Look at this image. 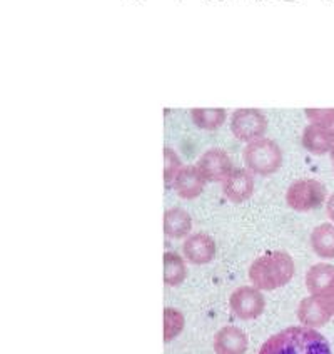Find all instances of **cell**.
<instances>
[{
  "instance_id": "6da1fadb",
  "label": "cell",
  "mask_w": 334,
  "mask_h": 354,
  "mask_svg": "<svg viewBox=\"0 0 334 354\" xmlns=\"http://www.w3.org/2000/svg\"><path fill=\"white\" fill-rule=\"evenodd\" d=\"M259 354H331V346L316 329L289 326L264 341Z\"/></svg>"
},
{
  "instance_id": "7a4b0ae2",
  "label": "cell",
  "mask_w": 334,
  "mask_h": 354,
  "mask_svg": "<svg viewBox=\"0 0 334 354\" xmlns=\"http://www.w3.org/2000/svg\"><path fill=\"white\" fill-rule=\"evenodd\" d=\"M296 266L286 251H268L252 261L249 279L259 291H275L284 288L295 277Z\"/></svg>"
},
{
  "instance_id": "3957f363",
  "label": "cell",
  "mask_w": 334,
  "mask_h": 354,
  "mask_svg": "<svg viewBox=\"0 0 334 354\" xmlns=\"http://www.w3.org/2000/svg\"><path fill=\"white\" fill-rule=\"evenodd\" d=\"M243 162L254 176L276 174L283 166V151L276 140L269 138L256 139L243 149Z\"/></svg>"
},
{
  "instance_id": "277c9868",
  "label": "cell",
  "mask_w": 334,
  "mask_h": 354,
  "mask_svg": "<svg viewBox=\"0 0 334 354\" xmlns=\"http://www.w3.org/2000/svg\"><path fill=\"white\" fill-rule=\"evenodd\" d=\"M328 191L317 179H297L286 191V204L296 212H309L324 204Z\"/></svg>"
},
{
  "instance_id": "5b68a950",
  "label": "cell",
  "mask_w": 334,
  "mask_h": 354,
  "mask_svg": "<svg viewBox=\"0 0 334 354\" xmlns=\"http://www.w3.org/2000/svg\"><path fill=\"white\" fill-rule=\"evenodd\" d=\"M268 118L261 109L241 107L236 109L229 119L231 134L241 142H252V140L266 138L268 132Z\"/></svg>"
},
{
  "instance_id": "8992f818",
  "label": "cell",
  "mask_w": 334,
  "mask_h": 354,
  "mask_svg": "<svg viewBox=\"0 0 334 354\" xmlns=\"http://www.w3.org/2000/svg\"><path fill=\"white\" fill-rule=\"evenodd\" d=\"M229 308L237 319H256L263 315L266 308L263 291H259L257 288L241 286L229 297Z\"/></svg>"
},
{
  "instance_id": "52a82bcc",
  "label": "cell",
  "mask_w": 334,
  "mask_h": 354,
  "mask_svg": "<svg viewBox=\"0 0 334 354\" xmlns=\"http://www.w3.org/2000/svg\"><path fill=\"white\" fill-rule=\"evenodd\" d=\"M196 166L207 183H223L234 171V166H232V160L229 158V154L219 147H212L204 151Z\"/></svg>"
},
{
  "instance_id": "ba28073f",
  "label": "cell",
  "mask_w": 334,
  "mask_h": 354,
  "mask_svg": "<svg viewBox=\"0 0 334 354\" xmlns=\"http://www.w3.org/2000/svg\"><path fill=\"white\" fill-rule=\"evenodd\" d=\"M331 306H329V301L323 297L308 296L297 306V319L301 326H306V328H323L331 321Z\"/></svg>"
},
{
  "instance_id": "9c48e42d",
  "label": "cell",
  "mask_w": 334,
  "mask_h": 354,
  "mask_svg": "<svg viewBox=\"0 0 334 354\" xmlns=\"http://www.w3.org/2000/svg\"><path fill=\"white\" fill-rule=\"evenodd\" d=\"M224 197L232 204L246 203L254 194V174L246 167L234 169L226 179L223 180Z\"/></svg>"
},
{
  "instance_id": "30bf717a",
  "label": "cell",
  "mask_w": 334,
  "mask_h": 354,
  "mask_svg": "<svg viewBox=\"0 0 334 354\" xmlns=\"http://www.w3.org/2000/svg\"><path fill=\"white\" fill-rule=\"evenodd\" d=\"M183 254L194 266L209 264L216 256V243L206 232H194L186 237L183 244Z\"/></svg>"
},
{
  "instance_id": "8fae6325",
  "label": "cell",
  "mask_w": 334,
  "mask_h": 354,
  "mask_svg": "<svg viewBox=\"0 0 334 354\" xmlns=\"http://www.w3.org/2000/svg\"><path fill=\"white\" fill-rule=\"evenodd\" d=\"M306 288L309 296L329 299L334 295V266L329 263H317L306 272Z\"/></svg>"
},
{
  "instance_id": "7c38bea8",
  "label": "cell",
  "mask_w": 334,
  "mask_h": 354,
  "mask_svg": "<svg viewBox=\"0 0 334 354\" xmlns=\"http://www.w3.org/2000/svg\"><path fill=\"white\" fill-rule=\"evenodd\" d=\"M206 183L207 180L204 179L203 174H201L197 166H184L174 179L172 189H174L176 194L179 196L180 199L192 201L203 194Z\"/></svg>"
},
{
  "instance_id": "4fadbf2b",
  "label": "cell",
  "mask_w": 334,
  "mask_h": 354,
  "mask_svg": "<svg viewBox=\"0 0 334 354\" xmlns=\"http://www.w3.org/2000/svg\"><path fill=\"white\" fill-rule=\"evenodd\" d=\"M248 349V335L236 326H224L214 336L216 354H244Z\"/></svg>"
},
{
  "instance_id": "5bb4252c",
  "label": "cell",
  "mask_w": 334,
  "mask_h": 354,
  "mask_svg": "<svg viewBox=\"0 0 334 354\" xmlns=\"http://www.w3.org/2000/svg\"><path fill=\"white\" fill-rule=\"evenodd\" d=\"M301 144L308 152L316 156L329 154L334 147V134L323 127L308 124L301 134Z\"/></svg>"
},
{
  "instance_id": "9a60e30c",
  "label": "cell",
  "mask_w": 334,
  "mask_h": 354,
  "mask_svg": "<svg viewBox=\"0 0 334 354\" xmlns=\"http://www.w3.org/2000/svg\"><path fill=\"white\" fill-rule=\"evenodd\" d=\"M164 234L169 239H184L192 234V217L180 207L164 211Z\"/></svg>"
},
{
  "instance_id": "2e32d148",
  "label": "cell",
  "mask_w": 334,
  "mask_h": 354,
  "mask_svg": "<svg viewBox=\"0 0 334 354\" xmlns=\"http://www.w3.org/2000/svg\"><path fill=\"white\" fill-rule=\"evenodd\" d=\"M189 114L192 124L201 131H217L228 119V111L223 107H196Z\"/></svg>"
},
{
  "instance_id": "e0dca14e",
  "label": "cell",
  "mask_w": 334,
  "mask_h": 354,
  "mask_svg": "<svg viewBox=\"0 0 334 354\" xmlns=\"http://www.w3.org/2000/svg\"><path fill=\"white\" fill-rule=\"evenodd\" d=\"M311 249L321 259H334V224L323 223L311 232Z\"/></svg>"
},
{
  "instance_id": "ac0fdd59",
  "label": "cell",
  "mask_w": 334,
  "mask_h": 354,
  "mask_svg": "<svg viewBox=\"0 0 334 354\" xmlns=\"http://www.w3.org/2000/svg\"><path fill=\"white\" fill-rule=\"evenodd\" d=\"M164 259V284L169 288H176L186 281L187 268L186 261L183 259L177 252L166 251L163 256Z\"/></svg>"
},
{
  "instance_id": "d6986e66",
  "label": "cell",
  "mask_w": 334,
  "mask_h": 354,
  "mask_svg": "<svg viewBox=\"0 0 334 354\" xmlns=\"http://www.w3.org/2000/svg\"><path fill=\"white\" fill-rule=\"evenodd\" d=\"M184 329V316L183 313L174 308L164 309V341L171 343Z\"/></svg>"
},
{
  "instance_id": "ffe728a7",
  "label": "cell",
  "mask_w": 334,
  "mask_h": 354,
  "mask_svg": "<svg viewBox=\"0 0 334 354\" xmlns=\"http://www.w3.org/2000/svg\"><path fill=\"white\" fill-rule=\"evenodd\" d=\"M183 160L172 147H164V187L172 189L174 179L183 169Z\"/></svg>"
},
{
  "instance_id": "44dd1931",
  "label": "cell",
  "mask_w": 334,
  "mask_h": 354,
  "mask_svg": "<svg viewBox=\"0 0 334 354\" xmlns=\"http://www.w3.org/2000/svg\"><path fill=\"white\" fill-rule=\"evenodd\" d=\"M304 114L308 118L309 124L317 127H323L326 131L334 134V107L321 109V107H308L304 109Z\"/></svg>"
},
{
  "instance_id": "7402d4cb",
  "label": "cell",
  "mask_w": 334,
  "mask_h": 354,
  "mask_svg": "<svg viewBox=\"0 0 334 354\" xmlns=\"http://www.w3.org/2000/svg\"><path fill=\"white\" fill-rule=\"evenodd\" d=\"M326 216L334 224V192L328 197V203H326Z\"/></svg>"
},
{
  "instance_id": "603a6c76",
  "label": "cell",
  "mask_w": 334,
  "mask_h": 354,
  "mask_svg": "<svg viewBox=\"0 0 334 354\" xmlns=\"http://www.w3.org/2000/svg\"><path fill=\"white\" fill-rule=\"evenodd\" d=\"M329 306H331V311H333V317H334V295L331 296V297H329Z\"/></svg>"
},
{
  "instance_id": "cb8c5ba5",
  "label": "cell",
  "mask_w": 334,
  "mask_h": 354,
  "mask_svg": "<svg viewBox=\"0 0 334 354\" xmlns=\"http://www.w3.org/2000/svg\"><path fill=\"white\" fill-rule=\"evenodd\" d=\"M329 156H331V162H333V169H334V147H333V151L329 152Z\"/></svg>"
}]
</instances>
